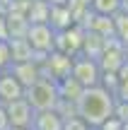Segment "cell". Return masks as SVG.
I'll return each instance as SVG.
<instances>
[{
    "mask_svg": "<svg viewBox=\"0 0 128 130\" xmlns=\"http://www.w3.org/2000/svg\"><path fill=\"white\" fill-rule=\"evenodd\" d=\"M0 130H10V121H7V113H5L3 104H0Z\"/></svg>",
    "mask_w": 128,
    "mask_h": 130,
    "instance_id": "obj_12",
    "label": "cell"
},
{
    "mask_svg": "<svg viewBox=\"0 0 128 130\" xmlns=\"http://www.w3.org/2000/svg\"><path fill=\"white\" fill-rule=\"evenodd\" d=\"M92 7L99 14H106V17H114L121 10V0H92Z\"/></svg>",
    "mask_w": 128,
    "mask_h": 130,
    "instance_id": "obj_10",
    "label": "cell"
},
{
    "mask_svg": "<svg viewBox=\"0 0 128 130\" xmlns=\"http://www.w3.org/2000/svg\"><path fill=\"white\" fill-rule=\"evenodd\" d=\"M63 123L65 121H63L56 111H41L34 118L32 130H63Z\"/></svg>",
    "mask_w": 128,
    "mask_h": 130,
    "instance_id": "obj_9",
    "label": "cell"
},
{
    "mask_svg": "<svg viewBox=\"0 0 128 130\" xmlns=\"http://www.w3.org/2000/svg\"><path fill=\"white\" fill-rule=\"evenodd\" d=\"M24 99L29 101V106L36 113L41 111H56V106L61 104V94H58V82L48 77H39L32 87L24 89Z\"/></svg>",
    "mask_w": 128,
    "mask_h": 130,
    "instance_id": "obj_2",
    "label": "cell"
},
{
    "mask_svg": "<svg viewBox=\"0 0 128 130\" xmlns=\"http://www.w3.org/2000/svg\"><path fill=\"white\" fill-rule=\"evenodd\" d=\"M114 96L106 87H87L77 101V113L80 121H85L90 128H102L106 121L114 118Z\"/></svg>",
    "mask_w": 128,
    "mask_h": 130,
    "instance_id": "obj_1",
    "label": "cell"
},
{
    "mask_svg": "<svg viewBox=\"0 0 128 130\" xmlns=\"http://www.w3.org/2000/svg\"><path fill=\"white\" fill-rule=\"evenodd\" d=\"M24 41L36 53H48V51L53 53V48H56V31H53L51 24H29L27 34H24Z\"/></svg>",
    "mask_w": 128,
    "mask_h": 130,
    "instance_id": "obj_3",
    "label": "cell"
},
{
    "mask_svg": "<svg viewBox=\"0 0 128 130\" xmlns=\"http://www.w3.org/2000/svg\"><path fill=\"white\" fill-rule=\"evenodd\" d=\"M10 72H12V77L17 79L24 89L32 87V84L41 77V68H39V65H34L32 60H29V63H15L12 68H10Z\"/></svg>",
    "mask_w": 128,
    "mask_h": 130,
    "instance_id": "obj_8",
    "label": "cell"
},
{
    "mask_svg": "<svg viewBox=\"0 0 128 130\" xmlns=\"http://www.w3.org/2000/svg\"><path fill=\"white\" fill-rule=\"evenodd\" d=\"M19 99H24V87L12 77V72H3L0 75V104L7 106Z\"/></svg>",
    "mask_w": 128,
    "mask_h": 130,
    "instance_id": "obj_7",
    "label": "cell"
},
{
    "mask_svg": "<svg viewBox=\"0 0 128 130\" xmlns=\"http://www.w3.org/2000/svg\"><path fill=\"white\" fill-rule=\"evenodd\" d=\"M5 113H7L10 128H29L34 125V118H36V111L29 106L27 99H19V101H12L5 106Z\"/></svg>",
    "mask_w": 128,
    "mask_h": 130,
    "instance_id": "obj_5",
    "label": "cell"
},
{
    "mask_svg": "<svg viewBox=\"0 0 128 130\" xmlns=\"http://www.w3.org/2000/svg\"><path fill=\"white\" fill-rule=\"evenodd\" d=\"M46 65H48V79H53V82H61V79L70 77L73 72V56H68V53H51V56L46 58Z\"/></svg>",
    "mask_w": 128,
    "mask_h": 130,
    "instance_id": "obj_6",
    "label": "cell"
},
{
    "mask_svg": "<svg viewBox=\"0 0 128 130\" xmlns=\"http://www.w3.org/2000/svg\"><path fill=\"white\" fill-rule=\"evenodd\" d=\"M70 77L75 82H80L82 87H97L102 82V70H99V63L94 58H80V60H73V72Z\"/></svg>",
    "mask_w": 128,
    "mask_h": 130,
    "instance_id": "obj_4",
    "label": "cell"
},
{
    "mask_svg": "<svg viewBox=\"0 0 128 130\" xmlns=\"http://www.w3.org/2000/svg\"><path fill=\"white\" fill-rule=\"evenodd\" d=\"M12 68V51H10V41L0 39V70H10Z\"/></svg>",
    "mask_w": 128,
    "mask_h": 130,
    "instance_id": "obj_11",
    "label": "cell"
}]
</instances>
